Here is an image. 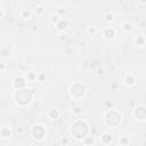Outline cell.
<instances>
[{"label":"cell","instance_id":"obj_19","mask_svg":"<svg viewBox=\"0 0 146 146\" xmlns=\"http://www.w3.org/2000/svg\"><path fill=\"white\" fill-rule=\"evenodd\" d=\"M60 18H62V17H60V15H58V14H52V15L50 16V22H51L54 25H56Z\"/></svg>","mask_w":146,"mask_h":146},{"label":"cell","instance_id":"obj_10","mask_svg":"<svg viewBox=\"0 0 146 146\" xmlns=\"http://www.w3.org/2000/svg\"><path fill=\"white\" fill-rule=\"evenodd\" d=\"M13 136V131L10 129V127L8 125H3L1 129H0V137L2 139H8Z\"/></svg>","mask_w":146,"mask_h":146},{"label":"cell","instance_id":"obj_11","mask_svg":"<svg viewBox=\"0 0 146 146\" xmlns=\"http://www.w3.org/2000/svg\"><path fill=\"white\" fill-rule=\"evenodd\" d=\"M100 144H103V145H108V144H111L112 143V140H113V135L112 133H110V132H103L102 135H100Z\"/></svg>","mask_w":146,"mask_h":146},{"label":"cell","instance_id":"obj_6","mask_svg":"<svg viewBox=\"0 0 146 146\" xmlns=\"http://www.w3.org/2000/svg\"><path fill=\"white\" fill-rule=\"evenodd\" d=\"M102 36L105 40H113L116 36V30L113 26H106L102 30Z\"/></svg>","mask_w":146,"mask_h":146},{"label":"cell","instance_id":"obj_13","mask_svg":"<svg viewBox=\"0 0 146 146\" xmlns=\"http://www.w3.org/2000/svg\"><path fill=\"white\" fill-rule=\"evenodd\" d=\"M121 29H122L125 33H130V32H132V30H133V25H132L131 22L125 21V22H123V23L121 24Z\"/></svg>","mask_w":146,"mask_h":146},{"label":"cell","instance_id":"obj_9","mask_svg":"<svg viewBox=\"0 0 146 146\" xmlns=\"http://www.w3.org/2000/svg\"><path fill=\"white\" fill-rule=\"evenodd\" d=\"M55 26H56V30H57L58 32H64V31H66L67 27L70 26V23H68L67 19H65V18H60V19L58 21V23H57Z\"/></svg>","mask_w":146,"mask_h":146},{"label":"cell","instance_id":"obj_2","mask_svg":"<svg viewBox=\"0 0 146 146\" xmlns=\"http://www.w3.org/2000/svg\"><path fill=\"white\" fill-rule=\"evenodd\" d=\"M104 120L107 125L115 128V127L120 125V123L122 122V115L120 112H117L115 110H108L104 114Z\"/></svg>","mask_w":146,"mask_h":146},{"label":"cell","instance_id":"obj_18","mask_svg":"<svg viewBox=\"0 0 146 146\" xmlns=\"http://www.w3.org/2000/svg\"><path fill=\"white\" fill-rule=\"evenodd\" d=\"M34 9H35L34 11H35V14H36L38 16H41V15L44 13V6H42V5H38Z\"/></svg>","mask_w":146,"mask_h":146},{"label":"cell","instance_id":"obj_7","mask_svg":"<svg viewBox=\"0 0 146 146\" xmlns=\"http://www.w3.org/2000/svg\"><path fill=\"white\" fill-rule=\"evenodd\" d=\"M26 76L24 78L23 75H17L13 79V87L16 89V90H19V89H23L25 86H26Z\"/></svg>","mask_w":146,"mask_h":146},{"label":"cell","instance_id":"obj_24","mask_svg":"<svg viewBox=\"0 0 146 146\" xmlns=\"http://www.w3.org/2000/svg\"><path fill=\"white\" fill-rule=\"evenodd\" d=\"M0 71H1V72H5V71H6V63H5L3 60L1 62V67H0Z\"/></svg>","mask_w":146,"mask_h":146},{"label":"cell","instance_id":"obj_27","mask_svg":"<svg viewBox=\"0 0 146 146\" xmlns=\"http://www.w3.org/2000/svg\"><path fill=\"white\" fill-rule=\"evenodd\" d=\"M139 2H140L141 5H145V3H146V0H139Z\"/></svg>","mask_w":146,"mask_h":146},{"label":"cell","instance_id":"obj_8","mask_svg":"<svg viewBox=\"0 0 146 146\" xmlns=\"http://www.w3.org/2000/svg\"><path fill=\"white\" fill-rule=\"evenodd\" d=\"M59 116H60V112H59V110L56 108V107H51V108H49V110L47 111V117H48L49 120H51V121L58 120Z\"/></svg>","mask_w":146,"mask_h":146},{"label":"cell","instance_id":"obj_26","mask_svg":"<svg viewBox=\"0 0 146 146\" xmlns=\"http://www.w3.org/2000/svg\"><path fill=\"white\" fill-rule=\"evenodd\" d=\"M5 17V8H3V6H1V16H0V18L2 19Z\"/></svg>","mask_w":146,"mask_h":146},{"label":"cell","instance_id":"obj_4","mask_svg":"<svg viewBox=\"0 0 146 146\" xmlns=\"http://www.w3.org/2000/svg\"><path fill=\"white\" fill-rule=\"evenodd\" d=\"M31 133H32V137H33L34 139H36V140H42V139L46 137L47 131H46V128H44L43 124L38 123V124L33 125Z\"/></svg>","mask_w":146,"mask_h":146},{"label":"cell","instance_id":"obj_21","mask_svg":"<svg viewBox=\"0 0 146 146\" xmlns=\"http://www.w3.org/2000/svg\"><path fill=\"white\" fill-rule=\"evenodd\" d=\"M131 141H130V139L127 137V136H123V137H121V139L119 140V144H121V145H128V144H130Z\"/></svg>","mask_w":146,"mask_h":146},{"label":"cell","instance_id":"obj_16","mask_svg":"<svg viewBox=\"0 0 146 146\" xmlns=\"http://www.w3.org/2000/svg\"><path fill=\"white\" fill-rule=\"evenodd\" d=\"M135 43L138 47H144L146 44V38L144 35H137V38L135 39Z\"/></svg>","mask_w":146,"mask_h":146},{"label":"cell","instance_id":"obj_5","mask_svg":"<svg viewBox=\"0 0 146 146\" xmlns=\"http://www.w3.org/2000/svg\"><path fill=\"white\" fill-rule=\"evenodd\" d=\"M132 116L137 121H140V122L146 121V106H144V105L136 106L132 111Z\"/></svg>","mask_w":146,"mask_h":146},{"label":"cell","instance_id":"obj_12","mask_svg":"<svg viewBox=\"0 0 146 146\" xmlns=\"http://www.w3.org/2000/svg\"><path fill=\"white\" fill-rule=\"evenodd\" d=\"M136 82V75L132 73H128V75L124 78V84L128 87H132Z\"/></svg>","mask_w":146,"mask_h":146},{"label":"cell","instance_id":"obj_17","mask_svg":"<svg viewBox=\"0 0 146 146\" xmlns=\"http://www.w3.org/2000/svg\"><path fill=\"white\" fill-rule=\"evenodd\" d=\"M82 143L84 144V145H88V144H91V145H95L96 144V140H95V138L94 137H84L83 138V140H82Z\"/></svg>","mask_w":146,"mask_h":146},{"label":"cell","instance_id":"obj_15","mask_svg":"<svg viewBox=\"0 0 146 146\" xmlns=\"http://www.w3.org/2000/svg\"><path fill=\"white\" fill-rule=\"evenodd\" d=\"M103 18H104V21L106 23H110V24L115 22V15L113 13H106V14H104Z\"/></svg>","mask_w":146,"mask_h":146},{"label":"cell","instance_id":"obj_20","mask_svg":"<svg viewBox=\"0 0 146 146\" xmlns=\"http://www.w3.org/2000/svg\"><path fill=\"white\" fill-rule=\"evenodd\" d=\"M26 79H27V81H34L38 79V74H35L33 72H29L26 74Z\"/></svg>","mask_w":146,"mask_h":146},{"label":"cell","instance_id":"obj_22","mask_svg":"<svg viewBox=\"0 0 146 146\" xmlns=\"http://www.w3.org/2000/svg\"><path fill=\"white\" fill-rule=\"evenodd\" d=\"M96 32H97V29H96L95 26H88V27H87V33H88V34L94 35V34H96Z\"/></svg>","mask_w":146,"mask_h":146},{"label":"cell","instance_id":"obj_3","mask_svg":"<svg viewBox=\"0 0 146 146\" xmlns=\"http://www.w3.org/2000/svg\"><path fill=\"white\" fill-rule=\"evenodd\" d=\"M68 92L73 98L80 99L86 95V86L82 82H74L71 84Z\"/></svg>","mask_w":146,"mask_h":146},{"label":"cell","instance_id":"obj_25","mask_svg":"<svg viewBox=\"0 0 146 146\" xmlns=\"http://www.w3.org/2000/svg\"><path fill=\"white\" fill-rule=\"evenodd\" d=\"M43 79H46V75L44 74H38V80L39 81H43Z\"/></svg>","mask_w":146,"mask_h":146},{"label":"cell","instance_id":"obj_14","mask_svg":"<svg viewBox=\"0 0 146 146\" xmlns=\"http://www.w3.org/2000/svg\"><path fill=\"white\" fill-rule=\"evenodd\" d=\"M19 16L23 19H30L32 17V10H30V9H23V10H21Z\"/></svg>","mask_w":146,"mask_h":146},{"label":"cell","instance_id":"obj_1","mask_svg":"<svg viewBox=\"0 0 146 146\" xmlns=\"http://www.w3.org/2000/svg\"><path fill=\"white\" fill-rule=\"evenodd\" d=\"M14 100L19 106H26L33 100V92L30 89H19L14 94Z\"/></svg>","mask_w":146,"mask_h":146},{"label":"cell","instance_id":"obj_23","mask_svg":"<svg viewBox=\"0 0 146 146\" xmlns=\"http://www.w3.org/2000/svg\"><path fill=\"white\" fill-rule=\"evenodd\" d=\"M60 144H62V145H68V144H70V140H68L67 138H62V139H60Z\"/></svg>","mask_w":146,"mask_h":146}]
</instances>
